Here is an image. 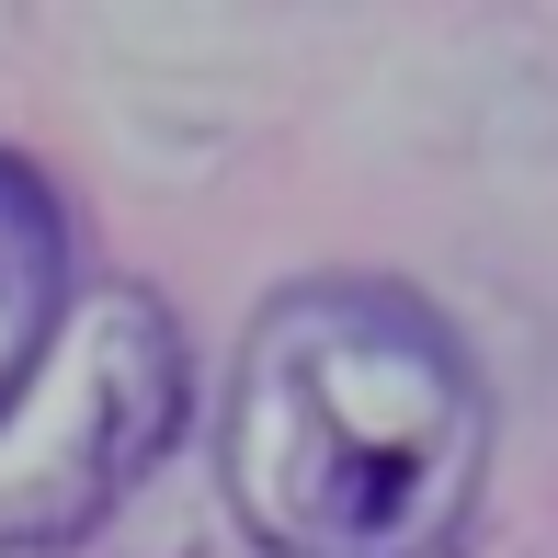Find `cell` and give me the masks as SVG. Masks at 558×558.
I'll list each match as a JSON object with an SVG mask.
<instances>
[{
  "instance_id": "6da1fadb",
  "label": "cell",
  "mask_w": 558,
  "mask_h": 558,
  "mask_svg": "<svg viewBox=\"0 0 558 558\" xmlns=\"http://www.w3.org/2000/svg\"><path fill=\"white\" fill-rule=\"evenodd\" d=\"M217 478L263 558H456L490 490V376L388 274H308L240 342Z\"/></svg>"
},
{
  "instance_id": "7a4b0ae2",
  "label": "cell",
  "mask_w": 558,
  "mask_h": 558,
  "mask_svg": "<svg viewBox=\"0 0 558 558\" xmlns=\"http://www.w3.org/2000/svg\"><path fill=\"white\" fill-rule=\"evenodd\" d=\"M69 319H81V296H69V217L23 160H0V445L46 399V376L69 353Z\"/></svg>"
}]
</instances>
